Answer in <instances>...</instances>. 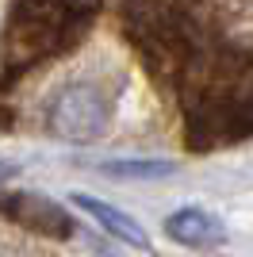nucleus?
<instances>
[{
    "label": "nucleus",
    "instance_id": "nucleus-6",
    "mask_svg": "<svg viewBox=\"0 0 253 257\" xmlns=\"http://www.w3.org/2000/svg\"><path fill=\"white\" fill-rule=\"evenodd\" d=\"M111 177H142V181H154V177H169L177 169L173 161H150V158H131V161H104L100 165Z\"/></svg>",
    "mask_w": 253,
    "mask_h": 257
},
{
    "label": "nucleus",
    "instance_id": "nucleus-4",
    "mask_svg": "<svg viewBox=\"0 0 253 257\" xmlns=\"http://www.w3.org/2000/svg\"><path fill=\"white\" fill-rule=\"evenodd\" d=\"M73 204L81 207V211L92 215V219L104 226L111 238H119V242H126V246H135V249H146V246H150V238H146V230H142V223H138V219H131L126 211L104 204V200H92V196H81V192L73 196Z\"/></svg>",
    "mask_w": 253,
    "mask_h": 257
},
{
    "label": "nucleus",
    "instance_id": "nucleus-2",
    "mask_svg": "<svg viewBox=\"0 0 253 257\" xmlns=\"http://www.w3.org/2000/svg\"><path fill=\"white\" fill-rule=\"evenodd\" d=\"M81 12L84 4H69V0H20L8 31V54L12 58H20V54L35 58L42 50H54Z\"/></svg>",
    "mask_w": 253,
    "mask_h": 257
},
{
    "label": "nucleus",
    "instance_id": "nucleus-7",
    "mask_svg": "<svg viewBox=\"0 0 253 257\" xmlns=\"http://www.w3.org/2000/svg\"><path fill=\"white\" fill-rule=\"evenodd\" d=\"M8 177H12V165H8V161H0V181H8Z\"/></svg>",
    "mask_w": 253,
    "mask_h": 257
},
{
    "label": "nucleus",
    "instance_id": "nucleus-5",
    "mask_svg": "<svg viewBox=\"0 0 253 257\" xmlns=\"http://www.w3.org/2000/svg\"><path fill=\"white\" fill-rule=\"evenodd\" d=\"M0 211H8L16 223H27L42 234H58L65 238L69 234V219H65L62 207H54L50 200H42V196H16L8 204H0Z\"/></svg>",
    "mask_w": 253,
    "mask_h": 257
},
{
    "label": "nucleus",
    "instance_id": "nucleus-3",
    "mask_svg": "<svg viewBox=\"0 0 253 257\" xmlns=\"http://www.w3.org/2000/svg\"><path fill=\"white\" fill-rule=\"evenodd\" d=\"M165 234L173 242H180V246L203 249V246L222 242V226H219V219H211L200 207H184V211H173L165 219Z\"/></svg>",
    "mask_w": 253,
    "mask_h": 257
},
{
    "label": "nucleus",
    "instance_id": "nucleus-1",
    "mask_svg": "<svg viewBox=\"0 0 253 257\" xmlns=\"http://www.w3.org/2000/svg\"><path fill=\"white\" fill-rule=\"evenodd\" d=\"M111 115H115V107H111V96L104 88L92 81H73L54 96L46 123L65 142H96L111 127Z\"/></svg>",
    "mask_w": 253,
    "mask_h": 257
}]
</instances>
